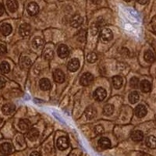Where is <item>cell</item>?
<instances>
[{
  "instance_id": "6da1fadb",
  "label": "cell",
  "mask_w": 156,
  "mask_h": 156,
  "mask_svg": "<svg viewBox=\"0 0 156 156\" xmlns=\"http://www.w3.org/2000/svg\"><path fill=\"white\" fill-rule=\"evenodd\" d=\"M99 38L103 43H106L110 41L113 38V34L112 30L108 28H104L101 30L99 34Z\"/></svg>"
},
{
  "instance_id": "7a4b0ae2",
  "label": "cell",
  "mask_w": 156,
  "mask_h": 156,
  "mask_svg": "<svg viewBox=\"0 0 156 156\" xmlns=\"http://www.w3.org/2000/svg\"><path fill=\"white\" fill-rule=\"evenodd\" d=\"M94 81V76L90 73H83L80 77V83L83 86H88Z\"/></svg>"
},
{
  "instance_id": "3957f363",
  "label": "cell",
  "mask_w": 156,
  "mask_h": 156,
  "mask_svg": "<svg viewBox=\"0 0 156 156\" xmlns=\"http://www.w3.org/2000/svg\"><path fill=\"white\" fill-rule=\"evenodd\" d=\"M106 97V90L102 87H98L94 92V99L98 101H101Z\"/></svg>"
},
{
  "instance_id": "277c9868",
  "label": "cell",
  "mask_w": 156,
  "mask_h": 156,
  "mask_svg": "<svg viewBox=\"0 0 156 156\" xmlns=\"http://www.w3.org/2000/svg\"><path fill=\"white\" fill-rule=\"evenodd\" d=\"M69 147V140L66 136H60L57 140V147L61 151L66 150Z\"/></svg>"
},
{
  "instance_id": "5b68a950",
  "label": "cell",
  "mask_w": 156,
  "mask_h": 156,
  "mask_svg": "<svg viewBox=\"0 0 156 156\" xmlns=\"http://www.w3.org/2000/svg\"><path fill=\"white\" fill-rule=\"evenodd\" d=\"M30 30H31V27L28 23H23L20 27L19 33L22 37H27L30 34Z\"/></svg>"
},
{
  "instance_id": "8992f818",
  "label": "cell",
  "mask_w": 156,
  "mask_h": 156,
  "mask_svg": "<svg viewBox=\"0 0 156 156\" xmlns=\"http://www.w3.org/2000/svg\"><path fill=\"white\" fill-rule=\"evenodd\" d=\"M57 53H58V55L60 57V58H66L69 54V50L66 44H61V45H59V47L58 48Z\"/></svg>"
},
{
  "instance_id": "52a82bcc",
  "label": "cell",
  "mask_w": 156,
  "mask_h": 156,
  "mask_svg": "<svg viewBox=\"0 0 156 156\" xmlns=\"http://www.w3.org/2000/svg\"><path fill=\"white\" fill-rule=\"evenodd\" d=\"M27 12L30 16H35L39 12V6L36 2H30L27 5Z\"/></svg>"
},
{
  "instance_id": "ba28073f",
  "label": "cell",
  "mask_w": 156,
  "mask_h": 156,
  "mask_svg": "<svg viewBox=\"0 0 156 156\" xmlns=\"http://www.w3.org/2000/svg\"><path fill=\"white\" fill-rule=\"evenodd\" d=\"M53 78L55 81L57 83H63L64 80H65V74L61 69H57L54 71Z\"/></svg>"
},
{
  "instance_id": "9c48e42d",
  "label": "cell",
  "mask_w": 156,
  "mask_h": 156,
  "mask_svg": "<svg viewBox=\"0 0 156 156\" xmlns=\"http://www.w3.org/2000/svg\"><path fill=\"white\" fill-rule=\"evenodd\" d=\"M147 108L144 105H138L135 108V115L138 118H143L147 115Z\"/></svg>"
},
{
  "instance_id": "30bf717a",
  "label": "cell",
  "mask_w": 156,
  "mask_h": 156,
  "mask_svg": "<svg viewBox=\"0 0 156 156\" xmlns=\"http://www.w3.org/2000/svg\"><path fill=\"white\" fill-rule=\"evenodd\" d=\"M13 151V147L9 143H3L0 145V152L2 154H9Z\"/></svg>"
},
{
  "instance_id": "8fae6325",
  "label": "cell",
  "mask_w": 156,
  "mask_h": 156,
  "mask_svg": "<svg viewBox=\"0 0 156 156\" xmlns=\"http://www.w3.org/2000/svg\"><path fill=\"white\" fill-rule=\"evenodd\" d=\"M68 69L71 72H75L80 67V62L77 58H72L68 63Z\"/></svg>"
},
{
  "instance_id": "7c38bea8",
  "label": "cell",
  "mask_w": 156,
  "mask_h": 156,
  "mask_svg": "<svg viewBox=\"0 0 156 156\" xmlns=\"http://www.w3.org/2000/svg\"><path fill=\"white\" fill-rule=\"evenodd\" d=\"M27 138L29 139L31 141H34V140H37L39 136V132L37 129L35 128H31V129H29V131L27 132Z\"/></svg>"
},
{
  "instance_id": "4fadbf2b",
  "label": "cell",
  "mask_w": 156,
  "mask_h": 156,
  "mask_svg": "<svg viewBox=\"0 0 156 156\" xmlns=\"http://www.w3.org/2000/svg\"><path fill=\"white\" fill-rule=\"evenodd\" d=\"M97 115L96 108L93 106H88L85 110V116L87 119H94Z\"/></svg>"
},
{
  "instance_id": "5bb4252c",
  "label": "cell",
  "mask_w": 156,
  "mask_h": 156,
  "mask_svg": "<svg viewBox=\"0 0 156 156\" xmlns=\"http://www.w3.org/2000/svg\"><path fill=\"white\" fill-rule=\"evenodd\" d=\"M15 109H16V107H15L14 105H12V104H5L2 108V111L3 112V114L6 115H11L12 112H14Z\"/></svg>"
},
{
  "instance_id": "9a60e30c",
  "label": "cell",
  "mask_w": 156,
  "mask_h": 156,
  "mask_svg": "<svg viewBox=\"0 0 156 156\" xmlns=\"http://www.w3.org/2000/svg\"><path fill=\"white\" fill-rule=\"evenodd\" d=\"M82 22H83V19L80 15H74L71 19L70 23L73 27H78L82 24Z\"/></svg>"
},
{
  "instance_id": "2e32d148",
  "label": "cell",
  "mask_w": 156,
  "mask_h": 156,
  "mask_svg": "<svg viewBox=\"0 0 156 156\" xmlns=\"http://www.w3.org/2000/svg\"><path fill=\"white\" fill-rule=\"evenodd\" d=\"M0 31L4 36H7L12 32V27L9 23H4L0 27Z\"/></svg>"
},
{
  "instance_id": "e0dca14e",
  "label": "cell",
  "mask_w": 156,
  "mask_h": 156,
  "mask_svg": "<svg viewBox=\"0 0 156 156\" xmlns=\"http://www.w3.org/2000/svg\"><path fill=\"white\" fill-rule=\"evenodd\" d=\"M39 86L42 90H48L51 88V83L48 79L43 78L39 82Z\"/></svg>"
},
{
  "instance_id": "ac0fdd59",
  "label": "cell",
  "mask_w": 156,
  "mask_h": 156,
  "mask_svg": "<svg viewBox=\"0 0 156 156\" xmlns=\"http://www.w3.org/2000/svg\"><path fill=\"white\" fill-rule=\"evenodd\" d=\"M98 145L102 149H107L109 148L111 146V141L107 137H101L100 140H98Z\"/></svg>"
},
{
  "instance_id": "d6986e66",
  "label": "cell",
  "mask_w": 156,
  "mask_h": 156,
  "mask_svg": "<svg viewBox=\"0 0 156 156\" xmlns=\"http://www.w3.org/2000/svg\"><path fill=\"white\" fill-rule=\"evenodd\" d=\"M7 8L11 12H14L18 9V2L16 0H8L6 2Z\"/></svg>"
},
{
  "instance_id": "ffe728a7",
  "label": "cell",
  "mask_w": 156,
  "mask_h": 156,
  "mask_svg": "<svg viewBox=\"0 0 156 156\" xmlns=\"http://www.w3.org/2000/svg\"><path fill=\"white\" fill-rule=\"evenodd\" d=\"M32 45L35 49H40L44 46V41L41 37H36L32 41Z\"/></svg>"
},
{
  "instance_id": "44dd1931",
  "label": "cell",
  "mask_w": 156,
  "mask_h": 156,
  "mask_svg": "<svg viewBox=\"0 0 156 156\" xmlns=\"http://www.w3.org/2000/svg\"><path fill=\"white\" fill-rule=\"evenodd\" d=\"M140 90H141L143 92L147 93V92H149L150 90H151V83L148 81V80H144L140 82Z\"/></svg>"
},
{
  "instance_id": "7402d4cb",
  "label": "cell",
  "mask_w": 156,
  "mask_h": 156,
  "mask_svg": "<svg viewBox=\"0 0 156 156\" xmlns=\"http://www.w3.org/2000/svg\"><path fill=\"white\" fill-rule=\"evenodd\" d=\"M144 138V133L140 130H135L131 133V139L133 141L139 142Z\"/></svg>"
},
{
  "instance_id": "603a6c76",
  "label": "cell",
  "mask_w": 156,
  "mask_h": 156,
  "mask_svg": "<svg viewBox=\"0 0 156 156\" xmlns=\"http://www.w3.org/2000/svg\"><path fill=\"white\" fill-rule=\"evenodd\" d=\"M19 127L21 130H27L30 127V122L28 119H20L19 122Z\"/></svg>"
},
{
  "instance_id": "cb8c5ba5",
  "label": "cell",
  "mask_w": 156,
  "mask_h": 156,
  "mask_svg": "<svg viewBox=\"0 0 156 156\" xmlns=\"http://www.w3.org/2000/svg\"><path fill=\"white\" fill-rule=\"evenodd\" d=\"M122 82H123V80L121 76H115L112 77V84H113L115 88H120L122 85Z\"/></svg>"
},
{
  "instance_id": "d4e9b609",
  "label": "cell",
  "mask_w": 156,
  "mask_h": 156,
  "mask_svg": "<svg viewBox=\"0 0 156 156\" xmlns=\"http://www.w3.org/2000/svg\"><path fill=\"white\" fill-rule=\"evenodd\" d=\"M30 64H31V61L28 57H22L20 59V66L23 69H28L30 67Z\"/></svg>"
},
{
  "instance_id": "484cf974",
  "label": "cell",
  "mask_w": 156,
  "mask_h": 156,
  "mask_svg": "<svg viewBox=\"0 0 156 156\" xmlns=\"http://www.w3.org/2000/svg\"><path fill=\"white\" fill-rule=\"evenodd\" d=\"M146 145L150 148H155L156 139L154 136H150L146 139Z\"/></svg>"
},
{
  "instance_id": "4316f807",
  "label": "cell",
  "mask_w": 156,
  "mask_h": 156,
  "mask_svg": "<svg viewBox=\"0 0 156 156\" xmlns=\"http://www.w3.org/2000/svg\"><path fill=\"white\" fill-rule=\"evenodd\" d=\"M144 59L147 62H149V63H152V62H154V55L151 51H147L144 53Z\"/></svg>"
},
{
  "instance_id": "83f0119b",
  "label": "cell",
  "mask_w": 156,
  "mask_h": 156,
  "mask_svg": "<svg viewBox=\"0 0 156 156\" xmlns=\"http://www.w3.org/2000/svg\"><path fill=\"white\" fill-rule=\"evenodd\" d=\"M114 112V105L112 104H107L104 106L103 108V112L106 115H112Z\"/></svg>"
},
{
  "instance_id": "f1b7e54d",
  "label": "cell",
  "mask_w": 156,
  "mask_h": 156,
  "mask_svg": "<svg viewBox=\"0 0 156 156\" xmlns=\"http://www.w3.org/2000/svg\"><path fill=\"white\" fill-rule=\"evenodd\" d=\"M139 94L136 91H133L130 94H129V102L132 103V104H134V103L137 102L139 100Z\"/></svg>"
},
{
  "instance_id": "f546056e",
  "label": "cell",
  "mask_w": 156,
  "mask_h": 156,
  "mask_svg": "<svg viewBox=\"0 0 156 156\" xmlns=\"http://www.w3.org/2000/svg\"><path fill=\"white\" fill-rule=\"evenodd\" d=\"M10 70V66L7 62H2L0 64V71L2 73H8Z\"/></svg>"
},
{
  "instance_id": "4dcf8cb0",
  "label": "cell",
  "mask_w": 156,
  "mask_h": 156,
  "mask_svg": "<svg viewBox=\"0 0 156 156\" xmlns=\"http://www.w3.org/2000/svg\"><path fill=\"white\" fill-rule=\"evenodd\" d=\"M53 51L52 49H50V48H47L45 49V51H44V58L46 59V60H50L51 58H53Z\"/></svg>"
},
{
  "instance_id": "1f68e13d",
  "label": "cell",
  "mask_w": 156,
  "mask_h": 156,
  "mask_svg": "<svg viewBox=\"0 0 156 156\" xmlns=\"http://www.w3.org/2000/svg\"><path fill=\"white\" fill-rule=\"evenodd\" d=\"M97 58L98 56L94 52H90V53H89L87 56V61H88L89 62H90V63H93V62H95V61L97 60Z\"/></svg>"
},
{
  "instance_id": "d6a6232c",
  "label": "cell",
  "mask_w": 156,
  "mask_h": 156,
  "mask_svg": "<svg viewBox=\"0 0 156 156\" xmlns=\"http://www.w3.org/2000/svg\"><path fill=\"white\" fill-rule=\"evenodd\" d=\"M138 83H139V80L138 78L136 77H133L129 81V84H130V87H133V88H136V87H138Z\"/></svg>"
},
{
  "instance_id": "836d02e7",
  "label": "cell",
  "mask_w": 156,
  "mask_h": 156,
  "mask_svg": "<svg viewBox=\"0 0 156 156\" xmlns=\"http://www.w3.org/2000/svg\"><path fill=\"white\" fill-rule=\"evenodd\" d=\"M6 51H7L6 47H5L4 44H0V55H5V54L6 53Z\"/></svg>"
},
{
  "instance_id": "e575fe53",
  "label": "cell",
  "mask_w": 156,
  "mask_h": 156,
  "mask_svg": "<svg viewBox=\"0 0 156 156\" xmlns=\"http://www.w3.org/2000/svg\"><path fill=\"white\" fill-rule=\"evenodd\" d=\"M80 154H81V151L79 149H75L69 154V156H80Z\"/></svg>"
},
{
  "instance_id": "d590c367",
  "label": "cell",
  "mask_w": 156,
  "mask_h": 156,
  "mask_svg": "<svg viewBox=\"0 0 156 156\" xmlns=\"http://www.w3.org/2000/svg\"><path fill=\"white\" fill-rule=\"evenodd\" d=\"M5 85V80L3 77L0 76V89L3 88Z\"/></svg>"
},
{
  "instance_id": "8d00e7d4",
  "label": "cell",
  "mask_w": 156,
  "mask_h": 156,
  "mask_svg": "<svg viewBox=\"0 0 156 156\" xmlns=\"http://www.w3.org/2000/svg\"><path fill=\"white\" fill-rule=\"evenodd\" d=\"M95 132L97 133H101L103 131H104V129H103V127L101 126H97L94 129Z\"/></svg>"
},
{
  "instance_id": "74e56055",
  "label": "cell",
  "mask_w": 156,
  "mask_h": 156,
  "mask_svg": "<svg viewBox=\"0 0 156 156\" xmlns=\"http://www.w3.org/2000/svg\"><path fill=\"white\" fill-rule=\"evenodd\" d=\"M3 12H4L3 5L0 2V16H2V15L3 14Z\"/></svg>"
},
{
  "instance_id": "f35d334b",
  "label": "cell",
  "mask_w": 156,
  "mask_h": 156,
  "mask_svg": "<svg viewBox=\"0 0 156 156\" xmlns=\"http://www.w3.org/2000/svg\"><path fill=\"white\" fill-rule=\"evenodd\" d=\"M154 21H155V16H154L152 19V22H151V24H152V29H153V31H155V25H154Z\"/></svg>"
},
{
  "instance_id": "ab89813d",
  "label": "cell",
  "mask_w": 156,
  "mask_h": 156,
  "mask_svg": "<svg viewBox=\"0 0 156 156\" xmlns=\"http://www.w3.org/2000/svg\"><path fill=\"white\" fill-rule=\"evenodd\" d=\"M136 1H137V2H139V3H140V4H142V5H144V4L147 3L148 0H136Z\"/></svg>"
},
{
  "instance_id": "60d3db41",
  "label": "cell",
  "mask_w": 156,
  "mask_h": 156,
  "mask_svg": "<svg viewBox=\"0 0 156 156\" xmlns=\"http://www.w3.org/2000/svg\"><path fill=\"white\" fill-rule=\"evenodd\" d=\"M30 156H41V155H40V154H39L38 152H37V151H34V152H32L31 154H30Z\"/></svg>"
},
{
  "instance_id": "b9f144b4",
  "label": "cell",
  "mask_w": 156,
  "mask_h": 156,
  "mask_svg": "<svg viewBox=\"0 0 156 156\" xmlns=\"http://www.w3.org/2000/svg\"><path fill=\"white\" fill-rule=\"evenodd\" d=\"M125 2H130V1H131V0H124Z\"/></svg>"
},
{
  "instance_id": "7bdbcfd3",
  "label": "cell",
  "mask_w": 156,
  "mask_h": 156,
  "mask_svg": "<svg viewBox=\"0 0 156 156\" xmlns=\"http://www.w3.org/2000/svg\"><path fill=\"white\" fill-rule=\"evenodd\" d=\"M2 138V134H1V133H0V139Z\"/></svg>"
},
{
  "instance_id": "ee69618b",
  "label": "cell",
  "mask_w": 156,
  "mask_h": 156,
  "mask_svg": "<svg viewBox=\"0 0 156 156\" xmlns=\"http://www.w3.org/2000/svg\"><path fill=\"white\" fill-rule=\"evenodd\" d=\"M1 122H2V119H0V124H1Z\"/></svg>"
}]
</instances>
